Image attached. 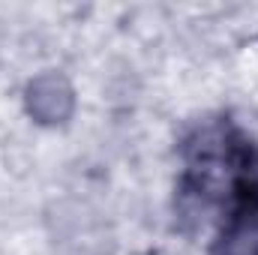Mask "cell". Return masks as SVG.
<instances>
[{
    "mask_svg": "<svg viewBox=\"0 0 258 255\" xmlns=\"http://www.w3.org/2000/svg\"><path fill=\"white\" fill-rule=\"evenodd\" d=\"M210 255H258V213H228Z\"/></svg>",
    "mask_w": 258,
    "mask_h": 255,
    "instance_id": "2",
    "label": "cell"
},
{
    "mask_svg": "<svg viewBox=\"0 0 258 255\" xmlns=\"http://www.w3.org/2000/svg\"><path fill=\"white\" fill-rule=\"evenodd\" d=\"M27 108L39 123H60L72 111V90L60 75H39L27 87Z\"/></svg>",
    "mask_w": 258,
    "mask_h": 255,
    "instance_id": "1",
    "label": "cell"
}]
</instances>
